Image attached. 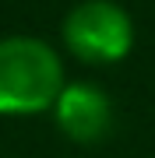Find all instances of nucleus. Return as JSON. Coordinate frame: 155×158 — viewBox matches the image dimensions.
<instances>
[{
    "label": "nucleus",
    "instance_id": "2",
    "mask_svg": "<svg viewBox=\"0 0 155 158\" xmlns=\"http://www.w3.org/2000/svg\"><path fill=\"white\" fill-rule=\"evenodd\" d=\"M60 42L81 63L113 67L134 49V18L116 0H78L63 14Z\"/></svg>",
    "mask_w": 155,
    "mask_h": 158
},
{
    "label": "nucleus",
    "instance_id": "1",
    "mask_svg": "<svg viewBox=\"0 0 155 158\" xmlns=\"http://www.w3.org/2000/svg\"><path fill=\"white\" fill-rule=\"evenodd\" d=\"M67 85V63L53 42L39 35L0 39V116L53 113Z\"/></svg>",
    "mask_w": 155,
    "mask_h": 158
},
{
    "label": "nucleus",
    "instance_id": "3",
    "mask_svg": "<svg viewBox=\"0 0 155 158\" xmlns=\"http://www.w3.org/2000/svg\"><path fill=\"white\" fill-rule=\"evenodd\" d=\"M53 123L74 144H102L113 134L116 106L95 81H67L53 106Z\"/></svg>",
    "mask_w": 155,
    "mask_h": 158
}]
</instances>
